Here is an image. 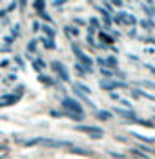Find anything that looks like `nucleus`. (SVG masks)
I'll list each match as a JSON object with an SVG mask.
<instances>
[{"mask_svg": "<svg viewBox=\"0 0 155 159\" xmlns=\"http://www.w3.org/2000/svg\"><path fill=\"white\" fill-rule=\"evenodd\" d=\"M71 48H73V53L77 55V59L82 62V66H86V68H88V71H91V66H93V61H91V59H90V57H88V55H86L82 49L78 48L77 44H71Z\"/></svg>", "mask_w": 155, "mask_h": 159, "instance_id": "f257e3e1", "label": "nucleus"}, {"mask_svg": "<svg viewBox=\"0 0 155 159\" xmlns=\"http://www.w3.org/2000/svg\"><path fill=\"white\" fill-rule=\"evenodd\" d=\"M62 106L68 110V113H80L82 115V108H80V104H78L75 99H69V97H66V99H62Z\"/></svg>", "mask_w": 155, "mask_h": 159, "instance_id": "f03ea898", "label": "nucleus"}, {"mask_svg": "<svg viewBox=\"0 0 155 159\" xmlns=\"http://www.w3.org/2000/svg\"><path fill=\"white\" fill-rule=\"evenodd\" d=\"M78 132H84V134H88V135H91L95 139H99V137H102L104 135V130L99 126H77Z\"/></svg>", "mask_w": 155, "mask_h": 159, "instance_id": "7ed1b4c3", "label": "nucleus"}, {"mask_svg": "<svg viewBox=\"0 0 155 159\" xmlns=\"http://www.w3.org/2000/svg\"><path fill=\"white\" fill-rule=\"evenodd\" d=\"M51 68L59 73V77H60L62 80H69V73H68L66 66H64L62 62H59V61H53V62H51Z\"/></svg>", "mask_w": 155, "mask_h": 159, "instance_id": "20e7f679", "label": "nucleus"}, {"mask_svg": "<svg viewBox=\"0 0 155 159\" xmlns=\"http://www.w3.org/2000/svg\"><path fill=\"white\" fill-rule=\"evenodd\" d=\"M100 88L102 90H115V88H126V84L124 82H117V80H100Z\"/></svg>", "mask_w": 155, "mask_h": 159, "instance_id": "39448f33", "label": "nucleus"}, {"mask_svg": "<svg viewBox=\"0 0 155 159\" xmlns=\"http://www.w3.org/2000/svg\"><path fill=\"white\" fill-rule=\"evenodd\" d=\"M113 111L117 113V115H121L124 119H131V121H137V115H135V111L133 110H124V108H113Z\"/></svg>", "mask_w": 155, "mask_h": 159, "instance_id": "423d86ee", "label": "nucleus"}, {"mask_svg": "<svg viewBox=\"0 0 155 159\" xmlns=\"http://www.w3.org/2000/svg\"><path fill=\"white\" fill-rule=\"evenodd\" d=\"M16 101H18V95H15V93H11V95H2L0 97V108L11 106V104H15Z\"/></svg>", "mask_w": 155, "mask_h": 159, "instance_id": "0eeeda50", "label": "nucleus"}, {"mask_svg": "<svg viewBox=\"0 0 155 159\" xmlns=\"http://www.w3.org/2000/svg\"><path fill=\"white\" fill-rule=\"evenodd\" d=\"M68 150H69L71 154H80V156H90V154H91L90 150H86V148H78V146H69Z\"/></svg>", "mask_w": 155, "mask_h": 159, "instance_id": "6e6552de", "label": "nucleus"}, {"mask_svg": "<svg viewBox=\"0 0 155 159\" xmlns=\"http://www.w3.org/2000/svg\"><path fill=\"white\" fill-rule=\"evenodd\" d=\"M97 117H99L100 121H109V119L113 117V113H109L108 110H100L99 113H97Z\"/></svg>", "mask_w": 155, "mask_h": 159, "instance_id": "1a4fd4ad", "label": "nucleus"}, {"mask_svg": "<svg viewBox=\"0 0 155 159\" xmlns=\"http://www.w3.org/2000/svg\"><path fill=\"white\" fill-rule=\"evenodd\" d=\"M64 31H66V35H68L69 39L78 35V30H77V28H71V26H66V28H64Z\"/></svg>", "mask_w": 155, "mask_h": 159, "instance_id": "9d476101", "label": "nucleus"}, {"mask_svg": "<svg viewBox=\"0 0 155 159\" xmlns=\"http://www.w3.org/2000/svg\"><path fill=\"white\" fill-rule=\"evenodd\" d=\"M140 26H142L144 30H155V22H152V20H142Z\"/></svg>", "mask_w": 155, "mask_h": 159, "instance_id": "9b49d317", "label": "nucleus"}, {"mask_svg": "<svg viewBox=\"0 0 155 159\" xmlns=\"http://www.w3.org/2000/svg\"><path fill=\"white\" fill-rule=\"evenodd\" d=\"M38 80H40V82H44L46 86H53V84H55L53 79H49V77H46V75H38Z\"/></svg>", "mask_w": 155, "mask_h": 159, "instance_id": "f8f14e48", "label": "nucleus"}, {"mask_svg": "<svg viewBox=\"0 0 155 159\" xmlns=\"http://www.w3.org/2000/svg\"><path fill=\"white\" fill-rule=\"evenodd\" d=\"M42 31L47 35V39H53L55 37V30H51L49 26H42Z\"/></svg>", "mask_w": 155, "mask_h": 159, "instance_id": "ddd939ff", "label": "nucleus"}, {"mask_svg": "<svg viewBox=\"0 0 155 159\" xmlns=\"http://www.w3.org/2000/svg\"><path fill=\"white\" fill-rule=\"evenodd\" d=\"M135 95H140V97L150 99V101H155V95H152V93H146V92H142V90H137V92H135Z\"/></svg>", "mask_w": 155, "mask_h": 159, "instance_id": "4468645a", "label": "nucleus"}, {"mask_svg": "<svg viewBox=\"0 0 155 159\" xmlns=\"http://www.w3.org/2000/svg\"><path fill=\"white\" fill-rule=\"evenodd\" d=\"M42 42H44V46L47 49H55V42H53V39H42Z\"/></svg>", "mask_w": 155, "mask_h": 159, "instance_id": "2eb2a0df", "label": "nucleus"}, {"mask_svg": "<svg viewBox=\"0 0 155 159\" xmlns=\"http://www.w3.org/2000/svg\"><path fill=\"white\" fill-rule=\"evenodd\" d=\"M133 137H137V139H140V141H144V143H152V141H155V139H152V137L140 135V134H135V132H133Z\"/></svg>", "mask_w": 155, "mask_h": 159, "instance_id": "dca6fc26", "label": "nucleus"}, {"mask_svg": "<svg viewBox=\"0 0 155 159\" xmlns=\"http://www.w3.org/2000/svg\"><path fill=\"white\" fill-rule=\"evenodd\" d=\"M100 40H104V46H106V44H111V42H113V39H111L109 35H106V33H102V31H100Z\"/></svg>", "mask_w": 155, "mask_h": 159, "instance_id": "f3484780", "label": "nucleus"}, {"mask_svg": "<svg viewBox=\"0 0 155 159\" xmlns=\"http://www.w3.org/2000/svg\"><path fill=\"white\" fill-rule=\"evenodd\" d=\"M100 73H102V75H104V77H113V71H111V70H109V68H100Z\"/></svg>", "mask_w": 155, "mask_h": 159, "instance_id": "a211bd4d", "label": "nucleus"}, {"mask_svg": "<svg viewBox=\"0 0 155 159\" xmlns=\"http://www.w3.org/2000/svg\"><path fill=\"white\" fill-rule=\"evenodd\" d=\"M142 7H144V11H146V13H148V15H150V16H153V15H155V9H153V7H152V6H150V4H148V6L144 4Z\"/></svg>", "mask_w": 155, "mask_h": 159, "instance_id": "6ab92c4d", "label": "nucleus"}, {"mask_svg": "<svg viewBox=\"0 0 155 159\" xmlns=\"http://www.w3.org/2000/svg\"><path fill=\"white\" fill-rule=\"evenodd\" d=\"M106 64H108V66H111V68H115V66H117V59H115V57H108V61H106Z\"/></svg>", "mask_w": 155, "mask_h": 159, "instance_id": "aec40b11", "label": "nucleus"}, {"mask_svg": "<svg viewBox=\"0 0 155 159\" xmlns=\"http://www.w3.org/2000/svg\"><path fill=\"white\" fill-rule=\"evenodd\" d=\"M33 6H35V7H37V9H40V11H42V9H44V6H46V4H44V2H35V4H33ZM40 11H38V13H40Z\"/></svg>", "mask_w": 155, "mask_h": 159, "instance_id": "412c9836", "label": "nucleus"}, {"mask_svg": "<svg viewBox=\"0 0 155 159\" xmlns=\"http://www.w3.org/2000/svg\"><path fill=\"white\" fill-rule=\"evenodd\" d=\"M90 24H91V28H99V20L97 18H90Z\"/></svg>", "mask_w": 155, "mask_h": 159, "instance_id": "4be33fe9", "label": "nucleus"}, {"mask_svg": "<svg viewBox=\"0 0 155 159\" xmlns=\"http://www.w3.org/2000/svg\"><path fill=\"white\" fill-rule=\"evenodd\" d=\"M35 46H37V42H35V40H31L29 44H28V49H29V51H35Z\"/></svg>", "mask_w": 155, "mask_h": 159, "instance_id": "5701e85b", "label": "nucleus"}, {"mask_svg": "<svg viewBox=\"0 0 155 159\" xmlns=\"http://www.w3.org/2000/svg\"><path fill=\"white\" fill-rule=\"evenodd\" d=\"M109 156H113V157H117V159H122L124 157L122 154H117V152H111V150H109Z\"/></svg>", "mask_w": 155, "mask_h": 159, "instance_id": "b1692460", "label": "nucleus"}, {"mask_svg": "<svg viewBox=\"0 0 155 159\" xmlns=\"http://www.w3.org/2000/svg\"><path fill=\"white\" fill-rule=\"evenodd\" d=\"M38 15L42 16V18H46L47 22H51V18H49V15H46V13H44V11H40V13H38Z\"/></svg>", "mask_w": 155, "mask_h": 159, "instance_id": "393cba45", "label": "nucleus"}, {"mask_svg": "<svg viewBox=\"0 0 155 159\" xmlns=\"http://www.w3.org/2000/svg\"><path fill=\"white\" fill-rule=\"evenodd\" d=\"M49 113H51V117H62V113H59V111H55V110H51Z\"/></svg>", "mask_w": 155, "mask_h": 159, "instance_id": "a878e982", "label": "nucleus"}, {"mask_svg": "<svg viewBox=\"0 0 155 159\" xmlns=\"http://www.w3.org/2000/svg\"><path fill=\"white\" fill-rule=\"evenodd\" d=\"M38 30H40V24H38V22H35V24H33V31H38Z\"/></svg>", "mask_w": 155, "mask_h": 159, "instance_id": "bb28decb", "label": "nucleus"}, {"mask_svg": "<svg viewBox=\"0 0 155 159\" xmlns=\"http://www.w3.org/2000/svg\"><path fill=\"white\" fill-rule=\"evenodd\" d=\"M4 40H6V44H11V42H13V37H6Z\"/></svg>", "mask_w": 155, "mask_h": 159, "instance_id": "cd10ccee", "label": "nucleus"}, {"mask_svg": "<svg viewBox=\"0 0 155 159\" xmlns=\"http://www.w3.org/2000/svg\"><path fill=\"white\" fill-rule=\"evenodd\" d=\"M15 61H16V62H18V64H20L22 68H24V61H22V59H18V57H15Z\"/></svg>", "mask_w": 155, "mask_h": 159, "instance_id": "c85d7f7f", "label": "nucleus"}]
</instances>
